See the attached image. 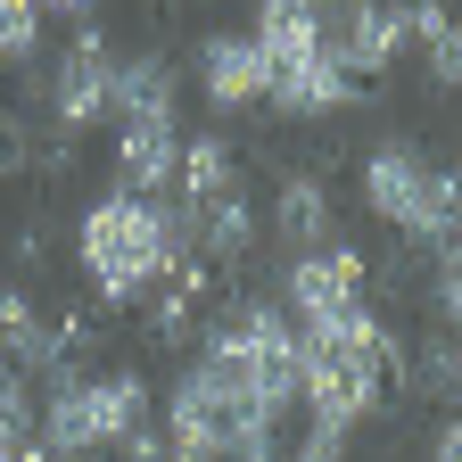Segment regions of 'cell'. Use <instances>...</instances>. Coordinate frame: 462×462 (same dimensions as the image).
Returning <instances> with one entry per match:
<instances>
[{"mask_svg": "<svg viewBox=\"0 0 462 462\" xmlns=\"http://www.w3.org/2000/svg\"><path fill=\"white\" fill-rule=\"evenodd\" d=\"M190 264V223L182 199H141V190H107L75 215V273L99 298V314L141 306L149 289H165Z\"/></svg>", "mask_w": 462, "mask_h": 462, "instance_id": "1", "label": "cell"}, {"mask_svg": "<svg viewBox=\"0 0 462 462\" xmlns=\"http://www.w3.org/2000/svg\"><path fill=\"white\" fill-rule=\"evenodd\" d=\"M396 356H404V338H396L372 306H346V314L298 322V404H306L314 421L356 430V421H372L380 404H388Z\"/></svg>", "mask_w": 462, "mask_h": 462, "instance_id": "2", "label": "cell"}, {"mask_svg": "<svg viewBox=\"0 0 462 462\" xmlns=\"http://www.w3.org/2000/svg\"><path fill=\"white\" fill-rule=\"evenodd\" d=\"M356 199L380 231H396L404 248H438L446 231H462V173H446L421 141H372L356 157Z\"/></svg>", "mask_w": 462, "mask_h": 462, "instance_id": "3", "label": "cell"}, {"mask_svg": "<svg viewBox=\"0 0 462 462\" xmlns=\"http://www.w3.org/2000/svg\"><path fill=\"white\" fill-rule=\"evenodd\" d=\"M157 421V396L133 364H116V372H83V364H58L42 380V454H116L133 430Z\"/></svg>", "mask_w": 462, "mask_h": 462, "instance_id": "4", "label": "cell"}, {"mask_svg": "<svg viewBox=\"0 0 462 462\" xmlns=\"http://www.w3.org/2000/svg\"><path fill=\"white\" fill-rule=\"evenodd\" d=\"M199 356H215L264 413H298V322L281 298H215L199 314Z\"/></svg>", "mask_w": 462, "mask_h": 462, "instance_id": "5", "label": "cell"}, {"mask_svg": "<svg viewBox=\"0 0 462 462\" xmlns=\"http://www.w3.org/2000/svg\"><path fill=\"white\" fill-rule=\"evenodd\" d=\"M256 50H264V107L289 125H322V116L364 99V83L330 58V25L314 9H264Z\"/></svg>", "mask_w": 462, "mask_h": 462, "instance_id": "6", "label": "cell"}, {"mask_svg": "<svg viewBox=\"0 0 462 462\" xmlns=\"http://www.w3.org/2000/svg\"><path fill=\"white\" fill-rule=\"evenodd\" d=\"M116 67H125V50H107V33H99V17L91 25H75L67 33V50L42 67V125L50 133H67V141H83V133H99V125H116Z\"/></svg>", "mask_w": 462, "mask_h": 462, "instance_id": "7", "label": "cell"}, {"mask_svg": "<svg viewBox=\"0 0 462 462\" xmlns=\"http://www.w3.org/2000/svg\"><path fill=\"white\" fill-rule=\"evenodd\" d=\"M364 289H372V264L364 248H346V240H322V248H298L281 264V314L289 322H322V314H346V306H364Z\"/></svg>", "mask_w": 462, "mask_h": 462, "instance_id": "8", "label": "cell"}, {"mask_svg": "<svg viewBox=\"0 0 462 462\" xmlns=\"http://www.w3.org/2000/svg\"><path fill=\"white\" fill-rule=\"evenodd\" d=\"M322 25H330V58L356 83H380L396 58H404V42H413V25H404L396 0H330Z\"/></svg>", "mask_w": 462, "mask_h": 462, "instance_id": "9", "label": "cell"}, {"mask_svg": "<svg viewBox=\"0 0 462 462\" xmlns=\"http://www.w3.org/2000/svg\"><path fill=\"white\" fill-rule=\"evenodd\" d=\"M190 75H199V99L223 116V125H231V116H256V107H264V50H256V25H248V33H231V25L199 33Z\"/></svg>", "mask_w": 462, "mask_h": 462, "instance_id": "10", "label": "cell"}, {"mask_svg": "<svg viewBox=\"0 0 462 462\" xmlns=\"http://www.w3.org/2000/svg\"><path fill=\"white\" fill-rule=\"evenodd\" d=\"M0 364H17L25 380H50L58 364H75L67 356V322H58L42 298H25L17 281L0 289Z\"/></svg>", "mask_w": 462, "mask_h": 462, "instance_id": "11", "label": "cell"}, {"mask_svg": "<svg viewBox=\"0 0 462 462\" xmlns=\"http://www.w3.org/2000/svg\"><path fill=\"white\" fill-rule=\"evenodd\" d=\"M264 231L298 256V248H322L330 231H338V207H330V182L314 165H289L281 182H273V207H264Z\"/></svg>", "mask_w": 462, "mask_h": 462, "instance_id": "12", "label": "cell"}, {"mask_svg": "<svg viewBox=\"0 0 462 462\" xmlns=\"http://www.w3.org/2000/svg\"><path fill=\"white\" fill-rule=\"evenodd\" d=\"M116 125H165L182 133V67L165 50H133L116 67Z\"/></svg>", "mask_w": 462, "mask_h": 462, "instance_id": "13", "label": "cell"}, {"mask_svg": "<svg viewBox=\"0 0 462 462\" xmlns=\"http://www.w3.org/2000/svg\"><path fill=\"white\" fill-rule=\"evenodd\" d=\"M182 223H190V256H199L207 273H223V264L256 256V240H264V223H256L248 190H240V199H207V207H182Z\"/></svg>", "mask_w": 462, "mask_h": 462, "instance_id": "14", "label": "cell"}, {"mask_svg": "<svg viewBox=\"0 0 462 462\" xmlns=\"http://www.w3.org/2000/svg\"><path fill=\"white\" fill-rule=\"evenodd\" d=\"M396 388H404V396H430V404L462 396V330L430 322V330L396 356Z\"/></svg>", "mask_w": 462, "mask_h": 462, "instance_id": "15", "label": "cell"}, {"mask_svg": "<svg viewBox=\"0 0 462 462\" xmlns=\"http://www.w3.org/2000/svg\"><path fill=\"white\" fill-rule=\"evenodd\" d=\"M248 173H240V149H231V133H199L182 141V173H173V199L182 207H207V199H240Z\"/></svg>", "mask_w": 462, "mask_h": 462, "instance_id": "16", "label": "cell"}, {"mask_svg": "<svg viewBox=\"0 0 462 462\" xmlns=\"http://www.w3.org/2000/svg\"><path fill=\"white\" fill-rule=\"evenodd\" d=\"M421 306H430V322L462 330V231H446V240L430 248V281H421Z\"/></svg>", "mask_w": 462, "mask_h": 462, "instance_id": "17", "label": "cell"}, {"mask_svg": "<svg viewBox=\"0 0 462 462\" xmlns=\"http://www.w3.org/2000/svg\"><path fill=\"white\" fill-rule=\"evenodd\" d=\"M42 42H50V17L42 0H0V67H42Z\"/></svg>", "mask_w": 462, "mask_h": 462, "instance_id": "18", "label": "cell"}, {"mask_svg": "<svg viewBox=\"0 0 462 462\" xmlns=\"http://www.w3.org/2000/svg\"><path fill=\"white\" fill-rule=\"evenodd\" d=\"M42 141H33V107H0V182H17V173H33Z\"/></svg>", "mask_w": 462, "mask_h": 462, "instance_id": "19", "label": "cell"}, {"mask_svg": "<svg viewBox=\"0 0 462 462\" xmlns=\"http://www.w3.org/2000/svg\"><path fill=\"white\" fill-rule=\"evenodd\" d=\"M42 421V404H33V380L17 364H0V438H33Z\"/></svg>", "mask_w": 462, "mask_h": 462, "instance_id": "20", "label": "cell"}, {"mask_svg": "<svg viewBox=\"0 0 462 462\" xmlns=\"http://www.w3.org/2000/svg\"><path fill=\"white\" fill-rule=\"evenodd\" d=\"M421 58H430V83H438V91H462V17H446V25L421 42Z\"/></svg>", "mask_w": 462, "mask_h": 462, "instance_id": "21", "label": "cell"}, {"mask_svg": "<svg viewBox=\"0 0 462 462\" xmlns=\"http://www.w3.org/2000/svg\"><path fill=\"white\" fill-rule=\"evenodd\" d=\"M281 462H346V430L338 421H306L298 446H281Z\"/></svg>", "mask_w": 462, "mask_h": 462, "instance_id": "22", "label": "cell"}, {"mask_svg": "<svg viewBox=\"0 0 462 462\" xmlns=\"http://www.w3.org/2000/svg\"><path fill=\"white\" fill-rule=\"evenodd\" d=\"M430 462H462V413H446V421L430 430Z\"/></svg>", "mask_w": 462, "mask_h": 462, "instance_id": "23", "label": "cell"}, {"mask_svg": "<svg viewBox=\"0 0 462 462\" xmlns=\"http://www.w3.org/2000/svg\"><path fill=\"white\" fill-rule=\"evenodd\" d=\"M42 17H67V25H91L99 0H42Z\"/></svg>", "mask_w": 462, "mask_h": 462, "instance_id": "24", "label": "cell"}, {"mask_svg": "<svg viewBox=\"0 0 462 462\" xmlns=\"http://www.w3.org/2000/svg\"><path fill=\"white\" fill-rule=\"evenodd\" d=\"M50 462H107V454H50Z\"/></svg>", "mask_w": 462, "mask_h": 462, "instance_id": "25", "label": "cell"}, {"mask_svg": "<svg viewBox=\"0 0 462 462\" xmlns=\"http://www.w3.org/2000/svg\"><path fill=\"white\" fill-rule=\"evenodd\" d=\"M396 9H421V0H396Z\"/></svg>", "mask_w": 462, "mask_h": 462, "instance_id": "26", "label": "cell"}]
</instances>
